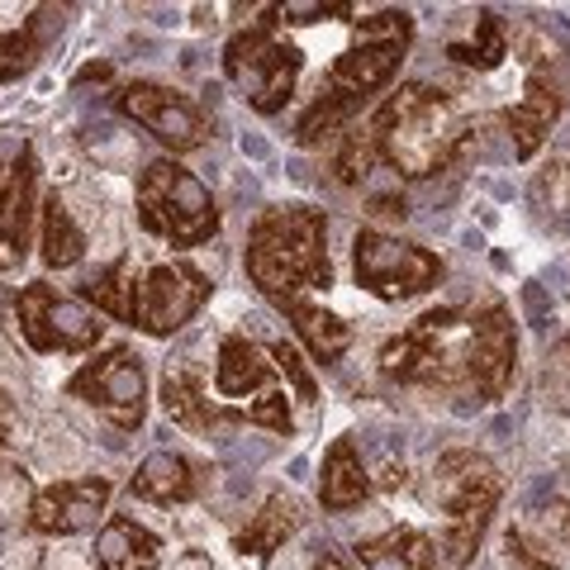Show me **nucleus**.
Listing matches in <instances>:
<instances>
[{
    "instance_id": "7ed1b4c3",
    "label": "nucleus",
    "mask_w": 570,
    "mask_h": 570,
    "mask_svg": "<svg viewBox=\"0 0 570 570\" xmlns=\"http://www.w3.org/2000/svg\"><path fill=\"white\" fill-rule=\"evenodd\" d=\"M247 281L272 299H295L305 291H328L333 262H328V219L314 205H272L257 214L247 234Z\"/></svg>"
},
{
    "instance_id": "2eb2a0df",
    "label": "nucleus",
    "mask_w": 570,
    "mask_h": 570,
    "mask_svg": "<svg viewBox=\"0 0 570 570\" xmlns=\"http://www.w3.org/2000/svg\"><path fill=\"white\" fill-rule=\"evenodd\" d=\"M513 362H519V333H513V314L504 299H490V305L471 309L461 371H466V385L475 390L480 404L504 400V390L513 381Z\"/></svg>"
},
{
    "instance_id": "393cba45",
    "label": "nucleus",
    "mask_w": 570,
    "mask_h": 570,
    "mask_svg": "<svg viewBox=\"0 0 570 570\" xmlns=\"http://www.w3.org/2000/svg\"><path fill=\"white\" fill-rule=\"evenodd\" d=\"M299 528V504L291 494H266V504L253 513V519H247V528L238 532V551L243 557H257V561H266L272 557V551H281L285 547V538H291V532Z\"/></svg>"
},
{
    "instance_id": "bb28decb",
    "label": "nucleus",
    "mask_w": 570,
    "mask_h": 570,
    "mask_svg": "<svg viewBox=\"0 0 570 570\" xmlns=\"http://www.w3.org/2000/svg\"><path fill=\"white\" fill-rule=\"evenodd\" d=\"M448 58L456 67H475V71H494L509 58V24L499 20V10H475L471 39H452Z\"/></svg>"
},
{
    "instance_id": "6e6552de",
    "label": "nucleus",
    "mask_w": 570,
    "mask_h": 570,
    "mask_svg": "<svg viewBox=\"0 0 570 570\" xmlns=\"http://www.w3.org/2000/svg\"><path fill=\"white\" fill-rule=\"evenodd\" d=\"M519 52H523L519 58L523 62V96L504 110V129L513 138V153L528 163V157H538V148L551 138V129H557V119L566 115L570 77L542 29H528L519 39Z\"/></svg>"
},
{
    "instance_id": "b1692460",
    "label": "nucleus",
    "mask_w": 570,
    "mask_h": 570,
    "mask_svg": "<svg viewBox=\"0 0 570 570\" xmlns=\"http://www.w3.org/2000/svg\"><path fill=\"white\" fill-rule=\"evenodd\" d=\"M366 570H438V542L419 528H390L356 547Z\"/></svg>"
},
{
    "instance_id": "7c9ffc66",
    "label": "nucleus",
    "mask_w": 570,
    "mask_h": 570,
    "mask_svg": "<svg viewBox=\"0 0 570 570\" xmlns=\"http://www.w3.org/2000/svg\"><path fill=\"white\" fill-rule=\"evenodd\" d=\"M266 14H272L276 24H314V20H347L352 6H318V0L295 6V0H285V6H266Z\"/></svg>"
},
{
    "instance_id": "dca6fc26",
    "label": "nucleus",
    "mask_w": 570,
    "mask_h": 570,
    "mask_svg": "<svg viewBox=\"0 0 570 570\" xmlns=\"http://www.w3.org/2000/svg\"><path fill=\"white\" fill-rule=\"evenodd\" d=\"M110 494H115V485L105 475L43 485L29 504V532H39V538H77V532H91L96 519H105V509H110Z\"/></svg>"
},
{
    "instance_id": "9b49d317",
    "label": "nucleus",
    "mask_w": 570,
    "mask_h": 570,
    "mask_svg": "<svg viewBox=\"0 0 570 570\" xmlns=\"http://www.w3.org/2000/svg\"><path fill=\"white\" fill-rule=\"evenodd\" d=\"M67 395L91 404L119 433H134L148 419V371H142V356L134 347H105L67 381Z\"/></svg>"
},
{
    "instance_id": "9d476101",
    "label": "nucleus",
    "mask_w": 570,
    "mask_h": 570,
    "mask_svg": "<svg viewBox=\"0 0 570 570\" xmlns=\"http://www.w3.org/2000/svg\"><path fill=\"white\" fill-rule=\"evenodd\" d=\"M14 318H20L24 343L33 352H43V356L91 352L100 337H105L100 314L91 305H81V299L62 295L58 285H48V281L20 285V295H14Z\"/></svg>"
},
{
    "instance_id": "473e14b6",
    "label": "nucleus",
    "mask_w": 570,
    "mask_h": 570,
    "mask_svg": "<svg viewBox=\"0 0 570 570\" xmlns=\"http://www.w3.org/2000/svg\"><path fill=\"white\" fill-rule=\"evenodd\" d=\"M0 438H6V423H0Z\"/></svg>"
},
{
    "instance_id": "39448f33",
    "label": "nucleus",
    "mask_w": 570,
    "mask_h": 570,
    "mask_svg": "<svg viewBox=\"0 0 570 570\" xmlns=\"http://www.w3.org/2000/svg\"><path fill=\"white\" fill-rule=\"evenodd\" d=\"M138 224L171 247H200L219 234V205L190 167L157 157L138 176Z\"/></svg>"
},
{
    "instance_id": "a211bd4d",
    "label": "nucleus",
    "mask_w": 570,
    "mask_h": 570,
    "mask_svg": "<svg viewBox=\"0 0 570 570\" xmlns=\"http://www.w3.org/2000/svg\"><path fill=\"white\" fill-rule=\"evenodd\" d=\"M272 381H276L272 352L257 347L243 333H228L219 343V362H214V390L224 400H247V395L262 400V395H272Z\"/></svg>"
},
{
    "instance_id": "20e7f679",
    "label": "nucleus",
    "mask_w": 570,
    "mask_h": 570,
    "mask_svg": "<svg viewBox=\"0 0 570 570\" xmlns=\"http://www.w3.org/2000/svg\"><path fill=\"white\" fill-rule=\"evenodd\" d=\"M428 509L442 513L438 532V570H466L480 538L494 519L499 499H504V480L485 452H442L428 471L423 485Z\"/></svg>"
},
{
    "instance_id": "cd10ccee",
    "label": "nucleus",
    "mask_w": 570,
    "mask_h": 570,
    "mask_svg": "<svg viewBox=\"0 0 570 570\" xmlns=\"http://www.w3.org/2000/svg\"><path fill=\"white\" fill-rule=\"evenodd\" d=\"M81 305H91L96 314H110L129 324V305H134V257L124 253L105 266L100 276H91L81 285Z\"/></svg>"
},
{
    "instance_id": "1a4fd4ad",
    "label": "nucleus",
    "mask_w": 570,
    "mask_h": 570,
    "mask_svg": "<svg viewBox=\"0 0 570 570\" xmlns=\"http://www.w3.org/2000/svg\"><path fill=\"white\" fill-rule=\"evenodd\" d=\"M352 276L366 295L400 305V299L433 291V285L448 276V266H442L438 253H428L419 243L390 238L381 228H362V234L352 238Z\"/></svg>"
},
{
    "instance_id": "c756f323",
    "label": "nucleus",
    "mask_w": 570,
    "mask_h": 570,
    "mask_svg": "<svg viewBox=\"0 0 570 570\" xmlns=\"http://www.w3.org/2000/svg\"><path fill=\"white\" fill-rule=\"evenodd\" d=\"M272 362H276L281 376L295 385V395H299V400H305V404L318 400V385H314V376H309V366L299 362V352H295L291 343H276V347H272Z\"/></svg>"
},
{
    "instance_id": "4468645a",
    "label": "nucleus",
    "mask_w": 570,
    "mask_h": 570,
    "mask_svg": "<svg viewBox=\"0 0 570 570\" xmlns=\"http://www.w3.org/2000/svg\"><path fill=\"white\" fill-rule=\"evenodd\" d=\"M119 115L134 119L142 134H153L163 148L176 153H195L209 142V119L205 110L195 105L186 91H176V86H157V81H129L119 86Z\"/></svg>"
},
{
    "instance_id": "c85d7f7f",
    "label": "nucleus",
    "mask_w": 570,
    "mask_h": 570,
    "mask_svg": "<svg viewBox=\"0 0 570 570\" xmlns=\"http://www.w3.org/2000/svg\"><path fill=\"white\" fill-rule=\"evenodd\" d=\"M243 423H257V428H272V433L291 438L295 433V419H291V404H285V390H272L243 409Z\"/></svg>"
},
{
    "instance_id": "aec40b11",
    "label": "nucleus",
    "mask_w": 570,
    "mask_h": 570,
    "mask_svg": "<svg viewBox=\"0 0 570 570\" xmlns=\"http://www.w3.org/2000/svg\"><path fill=\"white\" fill-rule=\"evenodd\" d=\"M96 561L100 570H157L163 566V538L134 523L129 513H110L96 532Z\"/></svg>"
},
{
    "instance_id": "f3484780",
    "label": "nucleus",
    "mask_w": 570,
    "mask_h": 570,
    "mask_svg": "<svg viewBox=\"0 0 570 570\" xmlns=\"http://www.w3.org/2000/svg\"><path fill=\"white\" fill-rule=\"evenodd\" d=\"M62 6H0V81L29 77L48 43L62 33Z\"/></svg>"
},
{
    "instance_id": "412c9836",
    "label": "nucleus",
    "mask_w": 570,
    "mask_h": 570,
    "mask_svg": "<svg viewBox=\"0 0 570 570\" xmlns=\"http://www.w3.org/2000/svg\"><path fill=\"white\" fill-rule=\"evenodd\" d=\"M276 309L285 314V324L295 328V337L309 347V356L314 362H337L347 347H352V324L347 318H337L333 309H324V305H314V299H305V295H295V299H276Z\"/></svg>"
},
{
    "instance_id": "2f4dec72",
    "label": "nucleus",
    "mask_w": 570,
    "mask_h": 570,
    "mask_svg": "<svg viewBox=\"0 0 570 570\" xmlns=\"http://www.w3.org/2000/svg\"><path fill=\"white\" fill-rule=\"evenodd\" d=\"M309 570H352L343 557H337V551H318V557H314V566Z\"/></svg>"
},
{
    "instance_id": "423d86ee",
    "label": "nucleus",
    "mask_w": 570,
    "mask_h": 570,
    "mask_svg": "<svg viewBox=\"0 0 570 570\" xmlns=\"http://www.w3.org/2000/svg\"><path fill=\"white\" fill-rule=\"evenodd\" d=\"M466 309H428L404 333H395L381 347V376L395 385H423V390H452L466 381L461 352H466Z\"/></svg>"
},
{
    "instance_id": "f257e3e1",
    "label": "nucleus",
    "mask_w": 570,
    "mask_h": 570,
    "mask_svg": "<svg viewBox=\"0 0 570 570\" xmlns=\"http://www.w3.org/2000/svg\"><path fill=\"white\" fill-rule=\"evenodd\" d=\"M466 134L471 119L452 91L433 81H404L371 110L362 129L343 138L333 171L343 186L366 181L371 167H390L404 181H428L456 163V153L466 148Z\"/></svg>"
},
{
    "instance_id": "0eeeda50",
    "label": "nucleus",
    "mask_w": 570,
    "mask_h": 570,
    "mask_svg": "<svg viewBox=\"0 0 570 570\" xmlns=\"http://www.w3.org/2000/svg\"><path fill=\"white\" fill-rule=\"evenodd\" d=\"M299 71H305V52L281 39L272 14H266L262 24L238 29L234 39L224 43V77H228V86H234V91L266 119L281 115L285 105H291Z\"/></svg>"
},
{
    "instance_id": "f03ea898",
    "label": "nucleus",
    "mask_w": 570,
    "mask_h": 570,
    "mask_svg": "<svg viewBox=\"0 0 570 570\" xmlns=\"http://www.w3.org/2000/svg\"><path fill=\"white\" fill-rule=\"evenodd\" d=\"M409 43H414V14L409 10H376L366 20H356L352 43L337 52L328 77L318 81V96L295 124V142L314 148V142L333 138L343 124L362 115L371 96H381L390 81L400 77V62Z\"/></svg>"
},
{
    "instance_id": "6ab92c4d",
    "label": "nucleus",
    "mask_w": 570,
    "mask_h": 570,
    "mask_svg": "<svg viewBox=\"0 0 570 570\" xmlns=\"http://www.w3.org/2000/svg\"><path fill=\"white\" fill-rule=\"evenodd\" d=\"M157 395H163L167 419L181 423L186 433H214V428H224V423H243V409L214 404L205 395V381L195 376V371H186V366H167L163 390H157Z\"/></svg>"
},
{
    "instance_id": "4be33fe9",
    "label": "nucleus",
    "mask_w": 570,
    "mask_h": 570,
    "mask_svg": "<svg viewBox=\"0 0 570 570\" xmlns=\"http://www.w3.org/2000/svg\"><path fill=\"white\" fill-rule=\"evenodd\" d=\"M129 490L138 499H148V504L171 509V504H190V499L200 494V475H195V466L181 452H148L138 461Z\"/></svg>"
},
{
    "instance_id": "72a5a7b5",
    "label": "nucleus",
    "mask_w": 570,
    "mask_h": 570,
    "mask_svg": "<svg viewBox=\"0 0 570 570\" xmlns=\"http://www.w3.org/2000/svg\"><path fill=\"white\" fill-rule=\"evenodd\" d=\"M566 347H570V337H566Z\"/></svg>"
},
{
    "instance_id": "5701e85b",
    "label": "nucleus",
    "mask_w": 570,
    "mask_h": 570,
    "mask_svg": "<svg viewBox=\"0 0 570 570\" xmlns=\"http://www.w3.org/2000/svg\"><path fill=\"white\" fill-rule=\"evenodd\" d=\"M371 494V475L362 466V452H356L352 438H337L324 452V466H318V504L328 513H347Z\"/></svg>"
},
{
    "instance_id": "ddd939ff",
    "label": "nucleus",
    "mask_w": 570,
    "mask_h": 570,
    "mask_svg": "<svg viewBox=\"0 0 570 570\" xmlns=\"http://www.w3.org/2000/svg\"><path fill=\"white\" fill-rule=\"evenodd\" d=\"M33 205H39V157L20 129H0V276L29 257Z\"/></svg>"
},
{
    "instance_id": "a878e982",
    "label": "nucleus",
    "mask_w": 570,
    "mask_h": 570,
    "mask_svg": "<svg viewBox=\"0 0 570 570\" xmlns=\"http://www.w3.org/2000/svg\"><path fill=\"white\" fill-rule=\"evenodd\" d=\"M39 247H43V266L48 272H67L86 257V234L71 219V209L58 200V190L43 195V209H39Z\"/></svg>"
},
{
    "instance_id": "f8f14e48",
    "label": "nucleus",
    "mask_w": 570,
    "mask_h": 570,
    "mask_svg": "<svg viewBox=\"0 0 570 570\" xmlns=\"http://www.w3.org/2000/svg\"><path fill=\"white\" fill-rule=\"evenodd\" d=\"M209 299V276L190 262H157L142 276H134V305L129 324L148 337H171L186 328Z\"/></svg>"
}]
</instances>
